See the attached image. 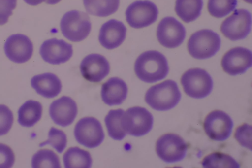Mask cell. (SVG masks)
<instances>
[{
  "label": "cell",
  "instance_id": "cb8c5ba5",
  "mask_svg": "<svg viewBox=\"0 0 252 168\" xmlns=\"http://www.w3.org/2000/svg\"><path fill=\"white\" fill-rule=\"evenodd\" d=\"M87 12L98 17H107L118 10L120 0H83Z\"/></svg>",
  "mask_w": 252,
  "mask_h": 168
},
{
  "label": "cell",
  "instance_id": "4fadbf2b",
  "mask_svg": "<svg viewBox=\"0 0 252 168\" xmlns=\"http://www.w3.org/2000/svg\"><path fill=\"white\" fill-rule=\"evenodd\" d=\"M221 63L223 70L229 75L243 74L252 66V52L242 47L233 48L224 55Z\"/></svg>",
  "mask_w": 252,
  "mask_h": 168
},
{
  "label": "cell",
  "instance_id": "7a4b0ae2",
  "mask_svg": "<svg viewBox=\"0 0 252 168\" xmlns=\"http://www.w3.org/2000/svg\"><path fill=\"white\" fill-rule=\"evenodd\" d=\"M181 98L177 84L167 80L151 87L145 96L146 102L153 109L166 111L176 106Z\"/></svg>",
  "mask_w": 252,
  "mask_h": 168
},
{
  "label": "cell",
  "instance_id": "30bf717a",
  "mask_svg": "<svg viewBox=\"0 0 252 168\" xmlns=\"http://www.w3.org/2000/svg\"><path fill=\"white\" fill-rule=\"evenodd\" d=\"M158 9L149 0L136 1L130 4L126 12V21L132 28L140 29L147 27L157 19Z\"/></svg>",
  "mask_w": 252,
  "mask_h": 168
},
{
  "label": "cell",
  "instance_id": "3957f363",
  "mask_svg": "<svg viewBox=\"0 0 252 168\" xmlns=\"http://www.w3.org/2000/svg\"><path fill=\"white\" fill-rule=\"evenodd\" d=\"M221 40L219 35L211 30L203 29L193 34L189 38L187 48L189 54L197 59H205L219 50Z\"/></svg>",
  "mask_w": 252,
  "mask_h": 168
},
{
  "label": "cell",
  "instance_id": "277c9868",
  "mask_svg": "<svg viewBox=\"0 0 252 168\" xmlns=\"http://www.w3.org/2000/svg\"><path fill=\"white\" fill-rule=\"evenodd\" d=\"M60 27L65 38L73 42H79L89 34L91 23L87 13L73 10L63 15L61 20Z\"/></svg>",
  "mask_w": 252,
  "mask_h": 168
},
{
  "label": "cell",
  "instance_id": "2e32d148",
  "mask_svg": "<svg viewBox=\"0 0 252 168\" xmlns=\"http://www.w3.org/2000/svg\"><path fill=\"white\" fill-rule=\"evenodd\" d=\"M4 49L10 60L16 63H23L32 57L33 46L28 36L18 34H12L7 39Z\"/></svg>",
  "mask_w": 252,
  "mask_h": 168
},
{
  "label": "cell",
  "instance_id": "44dd1931",
  "mask_svg": "<svg viewBox=\"0 0 252 168\" xmlns=\"http://www.w3.org/2000/svg\"><path fill=\"white\" fill-rule=\"evenodd\" d=\"M42 113V106L39 102L28 100L19 109L18 122L22 126L32 127L40 119Z\"/></svg>",
  "mask_w": 252,
  "mask_h": 168
},
{
  "label": "cell",
  "instance_id": "5bb4252c",
  "mask_svg": "<svg viewBox=\"0 0 252 168\" xmlns=\"http://www.w3.org/2000/svg\"><path fill=\"white\" fill-rule=\"evenodd\" d=\"M110 65L105 57L99 54L86 56L80 65L82 76L87 81L97 83L102 81L110 72Z\"/></svg>",
  "mask_w": 252,
  "mask_h": 168
},
{
  "label": "cell",
  "instance_id": "8992f818",
  "mask_svg": "<svg viewBox=\"0 0 252 168\" xmlns=\"http://www.w3.org/2000/svg\"><path fill=\"white\" fill-rule=\"evenodd\" d=\"M153 117L146 108L135 106L124 112L121 119L123 129L130 135L139 137L148 134L152 129Z\"/></svg>",
  "mask_w": 252,
  "mask_h": 168
},
{
  "label": "cell",
  "instance_id": "f546056e",
  "mask_svg": "<svg viewBox=\"0 0 252 168\" xmlns=\"http://www.w3.org/2000/svg\"><path fill=\"white\" fill-rule=\"evenodd\" d=\"M13 120L11 110L7 106L0 104V136L8 133L12 127Z\"/></svg>",
  "mask_w": 252,
  "mask_h": 168
},
{
  "label": "cell",
  "instance_id": "ffe728a7",
  "mask_svg": "<svg viewBox=\"0 0 252 168\" xmlns=\"http://www.w3.org/2000/svg\"><path fill=\"white\" fill-rule=\"evenodd\" d=\"M31 82L37 93L46 98L55 97L62 89L61 80L52 73L36 75L32 78Z\"/></svg>",
  "mask_w": 252,
  "mask_h": 168
},
{
  "label": "cell",
  "instance_id": "484cf974",
  "mask_svg": "<svg viewBox=\"0 0 252 168\" xmlns=\"http://www.w3.org/2000/svg\"><path fill=\"white\" fill-rule=\"evenodd\" d=\"M205 168H238L239 164L231 156L220 152H215L206 156L202 161Z\"/></svg>",
  "mask_w": 252,
  "mask_h": 168
},
{
  "label": "cell",
  "instance_id": "603a6c76",
  "mask_svg": "<svg viewBox=\"0 0 252 168\" xmlns=\"http://www.w3.org/2000/svg\"><path fill=\"white\" fill-rule=\"evenodd\" d=\"M202 7V0H176L175 11L184 22L189 23L200 16Z\"/></svg>",
  "mask_w": 252,
  "mask_h": 168
},
{
  "label": "cell",
  "instance_id": "ac0fdd59",
  "mask_svg": "<svg viewBox=\"0 0 252 168\" xmlns=\"http://www.w3.org/2000/svg\"><path fill=\"white\" fill-rule=\"evenodd\" d=\"M126 33V28L122 22L111 19L104 23L100 28L99 41L105 48H116L125 40Z\"/></svg>",
  "mask_w": 252,
  "mask_h": 168
},
{
  "label": "cell",
  "instance_id": "e0dca14e",
  "mask_svg": "<svg viewBox=\"0 0 252 168\" xmlns=\"http://www.w3.org/2000/svg\"><path fill=\"white\" fill-rule=\"evenodd\" d=\"M78 109L75 101L70 97L62 96L53 101L49 107V114L58 125L66 127L75 120Z\"/></svg>",
  "mask_w": 252,
  "mask_h": 168
},
{
  "label": "cell",
  "instance_id": "6da1fadb",
  "mask_svg": "<svg viewBox=\"0 0 252 168\" xmlns=\"http://www.w3.org/2000/svg\"><path fill=\"white\" fill-rule=\"evenodd\" d=\"M137 77L146 83H154L164 79L168 74L169 67L165 57L156 50L141 54L134 64Z\"/></svg>",
  "mask_w": 252,
  "mask_h": 168
},
{
  "label": "cell",
  "instance_id": "836d02e7",
  "mask_svg": "<svg viewBox=\"0 0 252 168\" xmlns=\"http://www.w3.org/2000/svg\"><path fill=\"white\" fill-rule=\"evenodd\" d=\"M27 4L35 6L41 3L43 1H45L46 0H23Z\"/></svg>",
  "mask_w": 252,
  "mask_h": 168
},
{
  "label": "cell",
  "instance_id": "52a82bcc",
  "mask_svg": "<svg viewBox=\"0 0 252 168\" xmlns=\"http://www.w3.org/2000/svg\"><path fill=\"white\" fill-rule=\"evenodd\" d=\"M74 134L79 144L89 148L98 146L105 136L100 122L92 117L83 118L79 120L75 126Z\"/></svg>",
  "mask_w": 252,
  "mask_h": 168
},
{
  "label": "cell",
  "instance_id": "d4e9b609",
  "mask_svg": "<svg viewBox=\"0 0 252 168\" xmlns=\"http://www.w3.org/2000/svg\"><path fill=\"white\" fill-rule=\"evenodd\" d=\"M124 112L122 109L111 110L104 119L109 136L116 140H121L126 135L121 126V119Z\"/></svg>",
  "mask_w": 252,
  "mask_h": 168
},
{
  "label": "cell",
  "instance_id": "9c48e42d",
  "mask_svg": "<svg viewBox=\"0 0 252 168\" xmlns=\"http://www.w3.org/2000/svg\"><path fill=\"white\" fill-rule=\"evenodd\" d=\"M187 144L179 135L167 134L157 141L156 151L158 156L164 162L175 163L182 160L186 156Z\"/></svg>",
  "mask_w": 252,
  "mask_h": 168
},
{
  "label": "cell",
  "instance_id": "4dcf8cb0",
  "mask_svg": "<svg viewBox=\"0 0 252 168\" xmlns=\"http://www.w3.org/2000/svg\"><path fill=\"white\" fill-rule=\"evenodd\" d=\"M235 137L242 146L251 150V126L244 124L238 127L235 133Z\"/></svg>",
  "mask_w": 252,
  "mask_h": 168
},
{
  "label": "cell",
  "instance_id": "d6986e66",
  "mask_svg": "<svg viewBox=\"0 0 252 168\" xmlns=\"http://www.w3.org/2000/svg\"><path fill=\"white\" fill-rule=\"evenodd\" d=\"M126 84L118 77L109 79L101 87V96L103 101L109 106L120 105L127 97Z\"/></svg>",
  "mask_w": 252,
  "mask_h": 168
},
{
  "label": "cell",
  "instance_id": "4316f807",
  "mask_svg": "<svg viewBox=\"0 0 252 168\" xmlns=\"http://www.w3.org/2000/svg\"><path fill=\"white\" fill-rule=\"evenodd\" d=\"M32 167L33 168H60V160L53 151L41 149L34 154L32 159Z\"/></svg>",
  "mask_w": 252,
  "mask_h": 168
},
{
  "label": "cell",
  "instance_id": "d590c367",
  "mask_svg": "<svg viewBox=\"0 0 252 168\" xmlns=\"http://www.w3.org/2000/svg\"><path fill=\"white\" fill-rule=\"evenodd\" d=\"M243 0L247 3H252V0Z\"/></svg>",
  "mask_w": 252,
  "mask_h": 168
},
{
  "label": "cell",
  "instance_id": "8fae6325",
  "mask_svg": "<svg viewBox=\"0 0 252 168\" xmlns=\"http://www.w3.org/2000/svg\"><path fill=\"white\" fill-rule=\"evenodd\" d=\"M233 126L231 117L221 110L211 112L205 118L203 125L208 136L218 141H224L230 136Z\"/></svg>",
  "mask_w": 252,
  "mask_h": 168
},
{
  "label": "cell",
  "instance_id": "f1b7e54d",
  "mask_svg": "<svg viewBox=\"0 0 252 168\" xmlns=\"http://www.w3.org/2000/svg\"><path fill=\"white\" fill-rule=\"evenodd\" d=\"M48 139L39 144L40 147L51 145L59 153H61L67 145V137L65 133L54 127H51L48 133Z\"/></svg>",
  "mask_w": 252,
  "mask_h": 168
},
{
  "label": "cell",
  "instance_id": "7c38bea8",
  "mask_svg": "<svg viewBox=\"0 0 252 168\" xmlns=\"http://www.w3.org/2000/svg\"><path fill=\"white\" fill-rule=\"evenodd\" d=\"M158 42L164 47L174 48L180 45L186 36L184 26L172 17L163 18L159 23L157 30Z\"/></svg>",
  "mask_w": 252,
  "mask_h": 168
},
{
  "label": "cell",
  "instance_id": "d6a6232c",
  "mask_svg": "<svg viewBox=\"0 0 252 168\" xmlns=\"http://www.w3.org/2000/svg\"><path fill=\"white\" fill-rule=\"evenodd\" d=\"M17 0H0V25L6 23L12 11L15 8Z\"/></svg>",
  "mask_w": 252,
  "mask_h": 168
},
{
  "label": "cell",
  "instance_id": "7402d4cb",
  "mask_svg": "<svg viewBox=\"0 0 252 168\" xmlns=\"http://www.w3.org/2000/svg\"><path fill=\"white\" fill-rule=\"evenodd\" d=\"M65 168H89L92 164L90 153L78 147L69 148L63 156Z\"/></svg>",
  "mask_w": 252,
  "mask_h": 168
},
{
  "label": "cell",
  "instance_id": "9a60e30c",
  "mask_svg": "<svg viewBox=\"0 0 252 168\" xmlns=\"http://www.w3.org/2000/svg\"><path fill=\"white\" fill-rule=\"evenodd\" d=\"M44 61L53 65H59L68 61L73 54L71 44L63 39L56 38L43 42L39 50Z\"/></svg>",
  "mask_w": 252,
  "mask_h": 168
},
{
  "label": "cell",
  "instance_id": "1f68e13d",
  "mask_svg": "<svg viewBox=\"0 0 252 168\" xmlns=\"http://www.w3.org/2000/svg\"><path fill=\"white\" fill-rule=\"evenodd\" d=\"M15 162L13 150L8 146L0 143V168H11Z\"/></svg>",
  "mask_w": 252,
  "mask_h": 168
},
{
  "label": "cell",
  "instance_id": "e575fe53",
  "mask_svg": "<svg viewBox=\"0 0 252 168\" xmlns=\"http://www.w3.org/2000/svg\"><path fill=\"white\" fill-rule=\"evenodd\" d=\"M61 0H46L45 2L47 4L53 5L58 3Z\"/></svg>",
  "mask_w": 252,
  "mask_h": 168
},
{
  "label": "cell",
  "instance_id": "83f0119b",
  "mask_svg": "<svg viewBox=\"0 0 252 168\" xmlns=\"http://www.w3.org/2000/svg\"><path fill=\"white\" fill-rule=\"evenodd\" d=\"M237 4V0H209L207 9L212 16L222 18L234 10Z\"/></svg>",
  "mask_w": 252,
  "mask_h": 168
},
{
  "label": "cell",
  "instance_id": "5b68a950",
  "mask_svg": "<svg viewBox=\"0 0 252 168\" xmlns=\"http://www.w3.org/2000/svg\"><path fill=\"white\" fill-rule=\"evenodd\" d=\"M181 82L185 93L195 99H202L211 92L213 83L212 77L204 69L195 68L186 71Z\"/></svg>",
  "mask_w": 252,
  "mask_h": 168
},
{
  "label": "cell",
  "instance_id": "ba28073f",
  "mask_svg": "<svg viewBox=\"0 0 252 168\" xmlns=\"http://www.w3.org/2000/svg\"><path fill=\"white\" fill-rule=\"evenodd\" d=\"M251 14L244 9L235 10L222 23L220 31L222 34L232 41L244 39L251 31Z\"/></svg>",
  "mask_w": 252,
  "mask_h": 168
}]
</instances>
